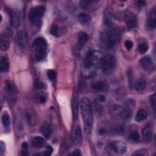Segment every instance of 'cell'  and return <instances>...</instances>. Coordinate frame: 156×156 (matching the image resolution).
I'll use <instances>...</instances> for the list:
<instances>
[{"instance_id":"1","label":"cell","mask_w":156,"mask_h":156,"mask_svg":"<svg viewBox=\"0 0 156 156\" xmlns=\"http://www.w3.org/2000/svg\"><path fill=\"white\" fill-rule=\"evenodd\" d=\"M80 108L82 119L84 122L85 131L87 134H90L93 129V116L91 102L88 98L83 97L81 99Z\"/></svg>"},{"instance_id":"2","label":"cell","mask_w":156,"mask_h":156,"mask_svg":"<svg viewBox=\"0 0 156 156\" xmlns=\"http://www.w3.org/2000/svg\"><path fill=\"white\" fill-rule=\"evenodd\" d=\"M104 55L99 51L93 50L89 52L85 58L83 68L88 74L96 68L101 67Z\"/></svg>"},{"instance_id":"3","label":"cell","mask_w":156,"mask_h":156,"mask_svg":"<svg viewBox=\"0 0 156 156\" xmlns=\"http://www.w3.org/2000/svg\"><path fill=\"white\" fill-rule=\"evenodd\" d=\"M120 34L119 31L113 28H110L104 32L101 35L102 43L108 48L113 47L119 41Z\"/></svg>"},{"instance_id":"4","label":"cell","mask_w":156,"mask_h":156,"mask_svg":"<svg viewBox=\"0 0 156 156\" xmlns=\"http://www.w3.org/2000/svg\"><path fill=\"white\" fill-rule=\"evenodd\" d=\"M32 46L35 50V58L38 61L43 60L46 55L47 43L43 37H38L34 40Z\"/></svg>"},{"instance_id":"5","label":"cell","mask_w":156,"mask_h":156,"mask_svg":"<svg viewBox=\"0 0 156 156\" xmlns=\"http://www.w3.org/2000/svg\"><path fill=\"white\" fill-rule=\"evenodd\" d=\"M45 12V7L43 5L37 6L30 9L29 13V20L32 24L39 23Z\"/></svg>"},{"instance_id":"6","label":"cell","mask_w":156,"mask_h":156,"mask_svg":"<svg viewBox=\"0 0 156 156\" xmlns=\"http://www.w3.org/2000/svg\"><path fill=\"white\" fill-rule=\"evenodd\" d=\"M116 60L115 57L110 54H107L104 56L103 61L102 63L101 68H102L103 72L108 74L112 72L115 66Z\"/></svg>"},{"instance_id":"7","label":"cell","mask_w":156,"mask_h":156,"mask_svg":"<svg viewBox=\"0 0 156 156\" xmlns=\"http://www.w3.org/2000/svg\"><path fill=\"white\" fill-rule=\"evenodd\" d=\"M27 36L26 34L23 30H20L16 33V44L18 49L20 51L25 49L27 45Z\"/></svg>"},{"instance_id":"8","label":"cell","mask_w":156,"mask_h":156,"mask_svg":"<svg viewBox=\"0 0 156 156\" xmlns=\"http://www.w3.org/2000/svg\"><path fill=\"white\" fill-rule=\"evenodd\" d=\"M5 89L9 95V96L15 101L16 99V91L12 82L9 80H5Z\"/></svg>"},{"instance_id":"9","label":"cell","mask_w":156,"mask_h":156,"mask_svg":"<svg viewBox=\"0 0 156 156\" xmlns=\"http://www.w3.org/2000/svg\"><path fill=\"white\" fill-rule=\"evenodd\" d=\"M126 26L128 29H133L136 25V18L135 15L132 12H127L125 14L124 17Z\"/></svg>"},{"instance_id":"10","label":"cell","mask_w":156,"mask_h":156,"mask_svg":"<svg viewBox=\"0 0 156 156\" xmlns=\"http://www.w3.org/2000/svg\"><path fill=\"white\" fill-rule=\"evenodd\" d=\"M72 139L74 144H76V145L81 144L82 137L81 129L79 126H76L74 127L72 132Z\"/></svg>"},{"instance_id":"11","label":"cell","mask_w":156,"mask_h":156,"mask_svg":"<svg viewBox=\"0 0 156 156\" xmlns=\"http://www.w3.org/2000/svg\"><path fill=\"white\" fill-rule=\"evenodd\" d=\"M7 12L10 16L11 25L13 27H18L20 25V18L18 13L10 9L7 10Z\"/></svg>"},{"instance_id":"12","label":"cell","mask_w":156,"mask_h":156,"mask_svg":"<svg viewBox=\"0 0 156 156\" xmlns=\"http://www.w3.org/2000/svg\"><path fill=\"white\" fill-rule=\"evenodd\" d=\"M112 149L118 154H122L126 152L127 150L126 145L121 141H113L111 144Z\"/></svg>"},{"instance_id":"13","label":"cell","mask_w":156,"mask_h":156,"mask_svg":"<svg viewBox=\"0 0 156 156\" xmlns=\"http://www.w3.org/2000/svg\"><path fill=\"white\" fill-rule=\"evenodd\" d=\"M156 26V10L154 8L149 15L147 21V27L149 29H154Z\"/></svg>"},{"instance_id":"14","label":"cell","mask_w":156,"mask_h":156,"mask_svg":"<svg viewBox=\"0 0 156 156\" xmlns=\"http://www.w3.org/2000/svg\"><path fill=\"white\" fill-rule=\"evenodd\" d=\"M152 126L150 124H147L142 130L143 140L144 141H149L152 136Z\"/></svg>"},{"instance_id":"15","label":"cell","mask_w":156,"mask_h":156,"mask_svg":"<svg viewBox=\"0 0 156 156\" xmlns=\"http://www.w3.org/2000/svg\"><path fill=\"white\" fill-rule=\"evenodd\" d=\"M78 107H79V102L77 96L76 94H74L72 98V110H73V116L74 120H76L78 114Z\"/></svg>"},{"instance_id":"16","label":"cell","mask_w":156,"mask_h":156,"mask_svg":"<svg viewBox=\"0 0 156 156\" xmlns=\"http://www.w3.org/2000/svg\"><path fill=\"white\" fill-rule=\"evenodd\" d=\"M78 20L79 23L82 25H87L91 21V16L88 13L82 12L80 13L78 16Z\"/></svg>"},{"instance_id":"17","label":"cell","mask_w":156,"mask_h":156,"mask_svg":"<svg viewBox=\"0 0 156 156\" xmlns=\"http://www.w3.org/2000/svg\"><path fill=\"white\" fill-rule=\"evenodd\" d=\"M9 68V63L7 58L5 56H2L0 60V70L2 73H5L8 71Z\"/></svg>"},{"instance_id":"18","label":"cell","mask_w":156,"mask_h":156,"mask_svg":"<svg viewBox=\"0 0 156 156\" xmlns=\"http://www.w3.org/2000/svg\"><path fill=\"white\" fill-rule=\"evenodd\" d=\"M40 131L41 134L46 138H48L50 137L51 134V129L50 126L47 124V123H44L41 126V129H40Z\"/></svg>"},{"instance_id":"19","label":"cell","mask_w":156,"mask_h":156,"mask_svg":"<svg viewBox=\"0 0 156 156\" xmlns=\"http://www.w3.org/2000/svg\"><path fill=\"white\" fill-rule=\"evenodd\" d=\"M140 65L144 69H149L152 64L151 59L149 57H143L140 61Z\"/></svg>"},{"instance_id":"20","label":"cell","mask_w":156,"mask_h":156,"mask_svg":"<svg viewBox=\"0 0 156 156\" xmlns=\"http://www.w3.org/2000/svg\"><path fill=\"white\" fill-rule=\"evenodd\" d=\"M107 87V85L104 82L98 81L91 84V88L96 91H101L105 90Z\"/></svg>"},{"instance_id":"21","label":"cell","mask_w":156,"mask_h":156,"mask_svg":"<svg viewBox=\"0 0 156 156\" xmlns=\"http://www.w3.org/2000/svg\"><path fill=\"white\" fill-rule=\"evenodd\" d=\"M9 46H10V43L9 40L3 35H1V40H0L1 49L2 51H6L9 49Z\"/></svg>"},{"instance_id":"22","label":"cell","mask_w":156,"mask_h":156,"mask_svg":"<svg viewBox=\"0 0 156 156\" xmlns=\"http://www.w3.org/2000/svg\"><path fill=\"white\" fill-rule=\"evenodd\" d=\"M146 82L143 79H138L134 83V87L137 91H142L146 87Z\"/></svg>"},{"instance_id":"23","label":"cell","mask_w":156,"mask_h":156,"mask_svg":"<svg viewBox=\"0 0 156 156\" xmlns=\"http://www.w3.org/2000/svg\"><path fill=\"white\" fill-rule=\"evenodd\" d=\"M147 112L143 110V109H140L138 112H137V113L136 115V116H135V120L140 122H141L143 121H144L146 118H147Z\"/></svg>"},{"instance_id":"24","label":"cell","mask_w":156,"mask_h":156,"mask_svg":"<svg viewBox=\"0 0 156 156\" xmlns=\"http://www.w3.org/2000/svg\"><path fill=\"white\" fill-rule=\"evenodd\" d=\"M44 142V140L43 138L40 136H36L32 140L31 144L34 147H41V146H43Z\"/></svg>"},{"instance_id":"25","label":"cell","mask_w":156,"mask_h":156,"mask_svg":"<svg viewBox=\"0 0 156 156\" xmlns=\"http://www.w3.org/2000/svg\"><path fill=\"white\" fill-rule=\"evenodd\" d=\"M78 42L80 45H83L88 40V37L84 32H80L78 35Z\"/></svg>"},{"instance_id":"26","label":"cell","mask_w":156,"mask_h":156,"mask_svg":"<svg viewBox=\"0 0 156 156\" xmlns=\"http://www.w3.org/2000/svg\"><path fill=\"white\" fill-rule=\"evenodd\" d=\"M1 119H2V123L4 127H8L10 125V120L9 115L7 113H4L2 116Z\"/></svg>"},{"instance_id":"27","label":"cell","mask_w":156,"mask_h":156,"mask_svg":"<svg viewBox=\"0 0 156 156\" xmlns=\"http://www.w3.org/2000/svg\"><path fill=\"white\" fill-rule=\"evenodd\" d=\"M129 139L133 141H138L140 140V135L137 131H132L130 133L129 135Z\"/></svg>"},{"instance_id":"28","label":"cell","mask_w":156,"mask_h":156,"mask_svg":"<svg viewBox=\"0 0 156 156\" xmlns=\"http://www.w3.org/2000/svg\"><path fill=\"white\" fill-rule=\"evenodd\" d=\"M94 1H81L80 2V6L82 9H88V7L91 5V4H93Z\"/></svg>"},{"instance_id":"29","label":"cell","mask_w":156,"mask_h":156,"mask_svg":"<svg viewBox=\"0 0 156 156\" xmlns=\"http://www.w3.org/2000/svg\"><path fill=\"white\" fill-rule=\"evenodd\" d=\"M138 51L141 53V54H144L145 52H146L148 50V45L146 43H140L139 45H138Z\"/></svg>"},{"instance_id":"30","label":"cell","mask_w":156,"mask_h":156,"mask_svg":"<svg viewBox=\"0 0 156 156\" xmlns=\"http://www.w3.org/2000/svg\"><path fill=\"white\" fill-rule=\"evenodd\" d=\"M155 94L154 93L153 94H152L150 98H149V102L150 104L151 105L152 108L153 109V110L155 112V105H156V99H155Z\"/></svg>"},{"instance_id":"31","label":"cell","mask_w":156,"mask_h":156,"mask_svg":"<svg viewBox=\"0 0 156 156\" xmlns=\"http://www.w3.org/2000/svg\"><path fill=\"white\" fill-rule=\"evenodd\" d=\"M50 32L51 34L54 35L57 37V34H58V27L56 24H53L50 29Z\"/></svg>"},{"instance_id":"32","label":"cell","mask_w":156,"mask_h":156,"mask_svg":"<svg viewBox=\"0 0 156 156\" xmlns=\"http://www.w3.org/2000/svg\"><path fill=\"white\" fill-rule=\"evenodd\" d=\"M47 76L48 79L51 81H53L55 78V73L53 70H49L47 73Z\"/></svg>"},{"instance_id":"33","label":"cell","mask_w":156,"mask_h":156,"mask_svg":"<svg viewBox=\"0 0 156 156\" xmlns=\"http://www.w3.org/2000/svg\"><path fill=\"white\" fill-rule=\"evenodd\" d=\"M27 121H28L29 123L34 124V122L35 121V117L31 112H29L27 113Z\"/></svg>"},{"instance_id":"34","label":"cell","mask_w":156,"mask_h":156,"mask_svg":"<svg viewBox=\"0 0 156 156\" xmlns=\"http://www.w3.org/2000/svg\"><path fill=\"white\" fill-rule=\"evenodd\" d=\"M122 115H123V118H124L126 119L129 118L131 116V112L129 109H125L122 112Z\"/></svg>"},{"instance_id":"35","label":"cell","mask_w":156,"mask_h":156,"mask_svg":"<svg viewBox=\"0 0 156 156\" xmlns=\"http://www.w3.org/2000/svg\"><path fill=\"white\" fill-rule=\"evenodd\" d=\"M124 46L127 49H130L133 47V42L129 40H127L125 41Z\"/></svg>"},{"instance_id":"36","label":"cell","mask_w":156,"mask_h":156,"mask_svg":"<svg viewBox=\"0 0 156 156\" xmlns=\"http://www.w3.org/2000/svg\"><path fill=\"white\" fill-rule=\"evenodd\" d=\"M38 99L40 103H44L46 101V96L43 94H40L38 96Z\"/></svg>"},{"instance_id":"37","label":"cell","mask_w":156,"mask_h":156,"mask_svg":"<svg viewBox=\"0 0 156 156\" xmlns=\"http://www.w3.org/2000/svg\"><path fill=\"white\" fill-rule=\"evenodd\" d=\"M35 86L37 88H43L44 87V84L41 81L37 80L35 82Z\"/></svg>"},{"instance_id":"38","label":"cell","mask_w":156,"mask_h":156,"mask_svg":"<svg viewBox=\"0 0 156 156\" xmlns=\"http://www.w3.org/2000/svg\"><path fill=\"white\" fill-rule=\"evenodd\" d=\"M4 151H5V143L2 141H1V142H0V154L2 155Z\"/></svg>"},{"instance_id":"39","label":"cell","mask_w":156,"mask_h":156,"mask_svg":"<svg viewBox=\"0 0 156 156\" xmlns=\"http://www.w3.org/2000/svg\"><path fill=\"white\" fill-rule=\"evenodd\" d=\"M52 151H53L52 147L51 146H47L46 151H45L44 154L46 155H50L52 154Z\"/></svg>"},{"instance_id":"40","label":"cell","mask_w":156,"mask_h":156,"mask_svg":"<svg viewBox=\"0 0 156 156\" xmlns=\"http://www.w3.org/2000/svg\"><path fill=\"white\" fill-rule=\"evenodd\" d=\"M98 99L100 102H104L105 101V97L103 94H99L98 97Z\"/></svg>"},{"instance_id":"41","label":"cell","mask_w":156,"mask_h":156,"mask_svg":"<svg viewBox=\"0 0 156 156\" xmlns=\"http://www.w3.org/2000/svg\"><path fill=\"white\" fill-rule=\"evenodd\" d=\"M136 3L138 6H144L146 5V2L144 1H138L136 2Z\"/></svg>"},{"instance_id":"42","label":"cell","mask_w":156,"mask_h":156,"mask_svg":"<svg viewBox=\"0 0 156 156\" xmlns=\"http://www.w3.org/2000/svg\"><path fill=\"white\" fill-rule=\"evenodd\" d=\"M73 155H81V152H80V151L79 150V149H76L73 152V154H72Z\"/></svg>"},{"instance_id":"43","label":"cell","mask_w":156,"mask_h":156,"mask_svg":"<svg viewBox=\"0 0 156 156\" xmlns=\"http://www.w3.org/2000/svg\"><path fill=\"white\" fill-rule=\"evenodd\" d=\"M21 154H22L23 155L26 156V155H29V154L28 151H27V149H23V151H22V152H21Z\"/></svg>"},{"instance_id":"44","label":"cell","mask_w":156,"mask_h":156,"mask_svg":"<svg viewBox=\"0 0 156 156\" xmlns=\"http://www.w3.org/2000/svg\"><path fill=\"white\" fill-rule=\"evenodd\" d=\"M22 148H23V149H27V144L26 143H23L22 144Z\"/></svg>"}]
</instances>
